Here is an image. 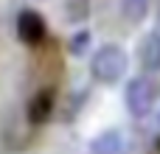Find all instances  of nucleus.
Listing matches in <instances>:
<instances>
[{"instance_id": "1", "label": "nucleus", "mask_w": 160, "mask_h": 154, "mask_svg": "<svg viewBox=\"0 0 160 154\" xmlns=\"http://www.w3.org/2000/svg\"><path fill=\"white\" fill-rule=\"evenodd\" d=\"M127 67H129V53L115 42L98 45L90 56V76L98 84H118L127 76Z\"/></svg>"}, {"instance_id": "2", "label": "nucleus", "mask_w": 160, "mask_h": 154, "mask_svg": "<svg viewBox=\"0 0 160 154\" xmlns=\"http://www.w3.org/2000/svg\"><path fill=\"white\" fill-rule=\"evenodd\" d=\"M155 98H158V87L152 79L146 76H135L129 84H127V93H124V101H127V112L132 118H146L155 107Z\"/></svg>"}, {"instance_id": "3", "label": "nucleus", "mask_w": 160, "mask_h": 154, "mask_svg": "<svg viewBox=\"0 0 160 154\" xmlns=\"http://www.w3.org/2000/svg\"><path fill=\"white\" fill-rule=\"evenodd\" d=\"M45 36H48L45 20H42L34 8H22V11L17 14V39H20L22 45H28V48H37V45L45 42Z\"/></svg>"}, {"instance_id": "4", "label": "nucleus", "mask_w": 160, "mask_h": 154, "mask_svg": "<svg viewBox=\"0 0 160 154\" xmlns=\"http://www.w3.org/2000/svg\"><path fill=\"white\" fill-rule=\"evenodd\" d=\"M90 154H129V143H127L124 132L107 129L90 140Z\"/></svg>"}, {"instance_id": "5", "label": "nucleus", "mask_w": 160, "mask_h": 154, "mask_svg": "<svg viewBox=\"0 0 160 154\" xmlns=\"http://www.w3.org/2000/svg\"><path fill=\"white\" fill-rule=\"evenodd\" d=\"M53 104H56V95H53V90H39V93L31 98V104H28V112H25L28 123H31V126H42V123L51 118V112H53Z\"/></svg>"}, {"instance_id": "6", "label": "nucleus", "mask_w": 160, "mask_h": 154, "mask_svg": "<svg viewBox=\"0 0 160 154\" xmlns=\"http://www.w3.org/2000/svg\"><path fill=\"white\" fill-rule=\"evenodd\" d=\"M138 62L146 73H158L160 70V28L149 31L138 48Z\"/></svg>"}, {"instance_id": "7", "label": "nucleus", "mask_w": 160, "mask_h": 154, "mask_svg": "<svg viewBox=\"0 0 160 154\" xmlns=\"http://www.w3.org/2000/svg\"><path fill=\"white\" fill-rule=\"evenodd\" d=\"M149 3H152V0H121V14H124V20L132 22V25L143 22L146 14H149Z\"/></svg>"}, {"instance_id": "8", "label": "nucleus", "mask_w": 160, "mask_h": 154, "mask_svg": "<svg viewBox=\"0 0 160 154\" xmlns=\"http://www.w3.org/2000/svg\"><path fill=\"white\" fill-rule=\"evenodd\" d=\"M68 17L73 22L90 17V0H68Z\"/></svg>"}, {"instance_id": "9", "label": "nucleus", "mask_w": 160, "mask_h": 154, "mask_svg": "<svg viewBox=\"0 0 160 154\" xmlns=\"http://www.w3.org/2000/svg\"><path fill=\"white\" fill-rule=\"evenodd\" d=\"M87 45H90V31H79V34L73 36V42H70V51H73L76 56H82Z\"/></svg>"}]
</instances>
